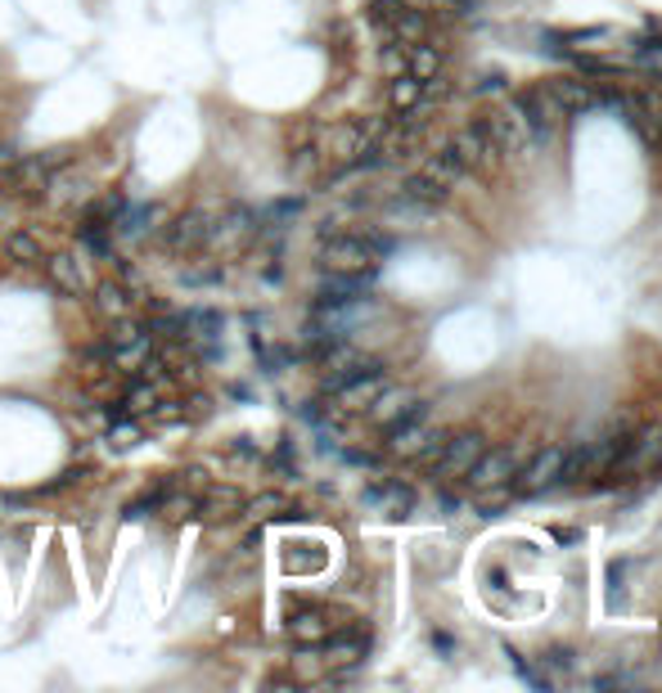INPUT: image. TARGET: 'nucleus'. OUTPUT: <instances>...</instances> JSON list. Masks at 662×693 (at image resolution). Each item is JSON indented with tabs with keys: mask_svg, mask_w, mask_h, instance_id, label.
<instances>
[{
	"mask_svg": "<svg viewBox=\"0 0 662 693\" xmlns=\"http://www.w3.org/2000/svg\"><path fill=\"white\" fill-rule=\"evenodd\" d=\"M374 285V270H361V275H343V270H329L320 280V307H348L356 298H365Z\"/></svg>",
	"mask_w": 662,
	"mask_h": 693,
	"instance_id": "423d86ee",
	"label": "nucleus"
},
{
	"mask_svg": "<svg viewBox=\"0 0 662 693\" xmlns=\"http://www.w3.org/2000/svg\"><path fill=\"white\" fill-rule=\"evenodd\" d=\"M365 500H370L379 514H387V518H406V514L415 509V492L406 487V482H383V487H370Z\"/></svg>",
	"mask_w": 662,
	"mask_h": 693,
	"instance_id": "9d476101",
	"label": "nucleus"
},
{
	"mask_svg": "<svg viewBox=\"0 0 662 693\" xmlns=\"http://www.w3.org/2000/svg\"><path fill=\"white\" fill-rule=\"evenodd\" d=\"M406 68H411V77H420V82H428V77H437V68H442V54H437L433 45H424V41H415V45L406 50Z\"/></svg>",
	"mask_w": 662,
	"mask_h": 693,
	"instance_id": "f3484780",
	"label": "nucleus"
},
{
	"mask_svg": "<svg viewBox=\"0 0 662 693\" xmlns=\"http://www.w3.org/2000/svg\"><path fill=\"white\" fill-rule=\"evenodd\" d=\"M514 473H518V464H514L509 451H483L478 464H474L465 477H469V487H474V492H487V487H509V477H514Z\"/></svg>",
	"mask_w": 662,
	"mask_h": 693,
	"instance_id": "6e6552de",
	"label": "nucleus"
},
{
	"mask_svg": "<svg viewBox=\"0 0 662 693\" xmlns=\"http://www.w3.org/2000/svg\"><path fill=\"white\" fill-rule=\"evenodd\" d=\"M487 451V442H483V433H459V437H446V446H442V455H437V473L442 477H465L474 464H478V455Z\"/></svg>",
	"mask_w": 662,
	"mask_h": 693,
	"instance_id": "39448f33",
	"label": "nucleus"
},
{
	"mask_svg": "<svg viewBox=\"0 0 662 693\" xmlns=\"http://www.w3.org/2000/svg\"><path fill=\"white\" fill-rule=\"evenodd\" d=\"M559 459H563V451L559 446H550V451H541L532 464H527L523 473H514L509 477V492L514 496H546L550 487H559Z\"/></svg>",
	"mask_w": 662,
	"mask_h": 693,
	"instance_id": "7ed1b4c3",
	"label": "nucleus"
},
{
	"mask_svg": "<svg viewBox=\"0 0 662 693\" xmlns=\"http://www.w3.org/2000/svg\"><path fill=\"white\" fill-rule=\"evenodd\" d=\"M208 239V226H204V217L198 213H189V217H180L176 226H172V235H167V244H172V252H194L198 244Z\"/></svg>",
	"mask_w": 662,
	"mask_h": 693,
	"instance_id": "2eb2a0df",
	"label": "nucleus"
},
{
	"mask_svg": "<svg viewBox=\"0 0 662 693\" xmlns=\"http://www.w3.org/2000/svg\"><path fill=\"white\" fill-rule=\"evenodd\" d=\"M500 91H505V73H492L478 82V95H500Z\"/></svg>",
	"mask_w": 662,
	"mask_h": 693,
	"instance_id": "c756f323",
	"label": "nucleus"
},
{
	"mask_svg": "<svg viewBox=\"0 0 662 693\" xmlns=\"http://www.w3.org/2000/svg\"><path fill=\"white\" fill-rule=\"evenodd\" d=\"M108 442H113V446H136V424H122V420H117V424L108 428Z\"/></svg>",
	"mask_w": 662,
	"mask_h": 693,
	"instance_id": "393cba45",
	"label": "nucleus"
},
{
	"mask_svg": "<svg viewBox=\"0 0 662 693\" xmlns=\"http://www.w3.org/2000/svg\"><path fill=\"white\" fill-rule=\"evenodd\" d=\"M248 509V518H276L280 509H289V500L285 496H276V492H267V496H257L252 505H244Z\"/></svg>",
	"mask_w": 662,
	"mask_h": 693,
	"instance_id": "b1692460",
	"label": "nucleus"
},
{
	"mask_svg": "<svg viewBox=\"0 0 662 693\" xmlns=\"http://www.w3.org/2000/svg\"><path fill=\"white\" fill-rule=\"evenodd\" d=\"M6 257L19 261V266H41V261H45L41 239H32L28 230H10V235H6Z\"/></svg>",
	"mask_w": 662,
	"mask_h": 693,
	"instance_id": "dca6fc26",
	"label": "nucleus"
},
{
	"mask_svg": "<svg viewBox=\"0 0 662 693\" xmlns=\"http://www.w3.org/2000/svg\"><path fill=\"white\" fill-rule=\"evenodd\" d=\"M420 91H424V82H420V77H411V73H402V77L392 82V104L406 113L411 104H420Z\"/></svg>",
	"mask_w": 662,
	"mask_h": 693,
	"instance_id": "aec40b11",
	"label": "nucleus"
},
{
	"mask_svg": "<svg viewBox=\"0 0 662 693\" xmlns=\"http://www.w3.org/2000/svg\"><path fill=\"white\" fill-rule=\"evenodd\" d=\"M235 509H244V496H239V492H230V487H226V492H217V496L204 505V514H208V518H235Z\"/></svg>",
	"mask_w": 662,
	"mask_h": 693,
	"instance_id": "5701e85b",
	"label": "nucleus"
},
{
	"mask_svg": "<svg viewBox=\"0 0 662 693\" xmlns=\"http://www.w3.org/2000/svg\"><path fill=\"white\" fill-rule=\"evenodd\" d=\"M69 158H73L69 149H50V154H45V158H37V163H41L45 172H59V167H69Z\"/></svg>",
	"mask_w": 662,
	"mask_h": 693,
	"instance_id": "c85d7f7f",
	"label": "nucleus"
},
{
	"mask_svg": "<svg viewBox=\"0 0 662 693\" xmlns=\"http://www.w3.org/2000/svg\"><path fill=\"white\" fill-rule=\"evenodd\" d=\"M581 477H586V442L572 446V451H563V459H559V487H572V482H581Z\"/></svg>",
	"mask_w": 662,
	"mask_h": 693,
	"instance_id": "6ab92c4d",
	"label": "nucleus"
},
{
	"mask_svg": "<svg viewBox=\"0 0 662 693\" xmlns=\"http://www.w3.org/2000/svg\"><path fill=\"white\" fill-rule=\"evenodd\" d=\"M45 275H50L54 293H63V298H82V293H86V275H82V266H77L69 252L45 257Z\"/></svg>",
	"mask_w": 662,
	"mask_h": 693,
	"instance_id": "1a4fd4ad",
	"label": "nucleus"
},
{
	"mask_svg": "<svg viewBox=\"0 0 662 693\" xmlns=\"http://www.w3.org/2000/svg\"><path fill=\"white\" fill-rule=\"evenodd\" d=\"M126 405L131 410H154V387H131L126 392Z\"/></svg>",
	"mask_w": 662,
	"mask_h": 693,
	"instance_id": "a878e982",
	"label": "nucleus"
},
{
	"mask_svg": "<svg viewBox=\"0 0 662 693\" xmlns=\"http://www.w3.org/2000/svg\"><path fill=\"white\" fill-rule=\"evenodd\" d=\"M104 230H108L104 221H91V217H86V226H82V244H86L91 252H100V257H113V239H108Z\"/></svg>",
	"mask_w": 662,
	"mask_h": 693,
	"instance_id": "4be33fe9",
	"label": "nucleus"
},
{
	"mask_svg": "<svg viewBox=\"0 0 662 693\" xmlns=\"http://www.w3.org/2000/svg\"><path fill=\"white\" fill-rule=\"evenodd\" d=\"M194 509H198L194 496H176V500H167V518H189Z\"/></svg>",
	"mask_w": 662,
	"mask_h": 693,
	"instance_id": "bb28decb",
	"label": "nucleus"
},
{
	"mask_svg": "<svg viewBox=\"0 0 662 693\" xmlns=\"http://www.w3.org/2000/svg\"><path fill=\"white\" fill-rule=\"evenodd\" d=\"M289 635H293V644H302V649H320V644L329 640V617L316 612V608H302V612H293V621H289Z\"/></svg>",
	"mask_w": 662,
	"mask_h": 693,
	"instance_id": "f8f14e48",
	"label": "nucleus"
},
{
	"mask_svg": "<svg viewBox=\"0 0 662 693\" xmlns=\"http://www.w3.org/2000/svg\"><path fill=\"white\" fill-rule=\"evenodd\" d=\"M19 149L14 145H0V180H6V176H14V167H19Z\"/></svg>",
	"mask_w": 662,
	"mask_h": 693,
	"instance_id": "cd10ccee",
	"label": "nucleus"
},
{
	"mask_svg": "<svg viewBox=\"0 0 662 693\" xmlns=\"http://www.w3.org/2000/svg\"><path fill=\"white\" fill-rule=\"evenodd\" d=\"M126 307H131V293L122 289V285H100V311L104 316H126Z\"/></svg>",
	"mask_w": 662,
	"mask_h": 693,
	"instance_id": "412c9836",
	"label": "nucleus"
},
{
	"mask_svg": "<svg viewBox=\"0 0 662 693\" xmlns=\"http://www.w3.org/2000/svg\"><path fill=\"white\" fill-rule=\"evenodd\" d=\"M518 113H523V122H527V131H532V141H537V145H541L546 135L555 131V122H559V117H568V113L559 108V100L550 95V86L527 91V95L518 100Z\"/></svg>",
	"mask_w": 662,
	"mask_h": 693,
	"instance_id": "20e7f679",
	"label": "nucleus"
},
{
	"mask_svg": "<svg viewBox=\"0 0 662 693\" xmlns=\"http://www.w3.org/2000/svg\"><path fill=\"white\" fill-rule=\"evenodd\" d=\"M604 37H609L604 28H586V32H568V41H572V45H586V41H604Z\"/></svg>",
	"mask_w": 662,
	"mask_h": 693,
	"instance_id": "7c9ffc66",
	"label": "nucleus"
},
{
	"mask_svg": "<svg viewBox=\"0 0 662 693\" xmlns=\"http://www.w3.org/2000/svg\"><path fill=\"white\" fill-rule=\"evenodd\" d=\"M550 95L559 100V108H563L568 117H572V113H590L594 104H600V95H594L590 86H581V82H555Z\"/></svg>",
	"mask_w": 662,
	"mask_h": 693,
	"instance_id": "4468645a",
	"label": "nucleus"
},
{
	"mask_svg": "<svg viewBox=\"0 0 662 693\" xmlns=\"http://www.w3.org/2000/svg\"><path fill=\"white\" fill-rule=\"evenodd\" d=\"M662 464V424H649L640 437L627 442V451L618 455V464L609 468V477H635Z\"/></svg>",
	"mask_w": 662,
	"mask_h": 693,
	"instance_id": "f03ea898",
	"label": "nucleus"
},
{
	"mask_svg": "<svg viewBox=\"0 0 662 693\" xmlns=\"http://www.w3.org/2000/svg\"><path fill=\"white\" fill-rule=\"evenodd\" d=\"M406 198L424 203V207H437V203H446V185H437L433 176H411L406 180Z\"/></svg>",
	"mask_w": 662,
	"mask_h": 693,
	"instance_id": "a211bd4d",
	"label": "nucleus"
},
{
	"mask_svg": "<svg viewBox=\"0 0 662 693\" xmlns=\"http://www.w3.org/2000/svg\"><path fill=\"white\" fill-rule=\"evenodd\" d=\"M379 239H361V235H343V239H329L320 248V261L324 270H343V275H361V270H374V257H379Z\"/></svg>",
	"mask_w": 662,
	"mask_h": 693,
	"instance_id": "f257e3e1",
	"label": "nucleus"
},
{
	"mask_svg": "<svg viewBox=\"0 0 662 693\" xmlns=\"http://www.w3.org/2000/svg\"><path fill=\"white\" fill-rule=\"evenodd\" d=\"M446 158L459 167V172H469V167H478V163H492V149H487V141L469 126V131H459L455 141L446 145Z\"/></svg>",
	"mask_w": 662,
	"mask_h": 693,
	"instance_id": "9b49d317",
	"label": "nucleus"
},
{
	"mask_svg": "<svg viewBox=\"0 0 662 693\" xmlns=\"http://www.w3.org/2000/svg\"><path fill=\"white\" fill-rule=\"evenodd\" d=\"M387 428H392V442H387L392 455H415V451L424 446V437H428V405H424V401L411 405L402 420L387 424Z\"/></svg>",
	"mask_w": 662,
	"mask_h": 693,
	"instance_id": "0eeeda50",
	"label": "nucleus"
},
{
	"mask_svg": "<svg viewBox=\"0 0 662 693\" xmlns=\"http://www.w3.org/2000/svg\"><path fill=\"white\" fill-rule=\"evenodd\" d=\"M411 405H415V396H411L406 387H379L374 401H370V414H374L379 424H396Z\"/></svg>",
	"mask_w": 662,
	"mask_h": 693,
	"instance_id": "ddd939ff",
	"label": "nucleus"
}]
</instances>
